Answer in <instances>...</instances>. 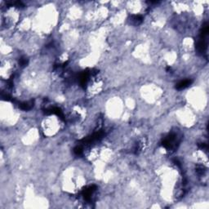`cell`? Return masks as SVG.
Wrapping results in <instances>:
<instances>
[{"instance_id": "cell-1", "label": "cell", "mask_w": 209, "mask_h": 209, "mask_svg": "<svg viewBox=\"0 0 209 209\" xmlns=\"http://www.w3.org/2000/svg\"><path fill=\"white\" fill-rule=\"evenodd\" d=\"M191 83H192V80H190V79H186V80L180 81L179 83L176 84V88H177L178 90L185 89V88L189 87V86L191 84Z\"/></svg>"}]
</instances>
